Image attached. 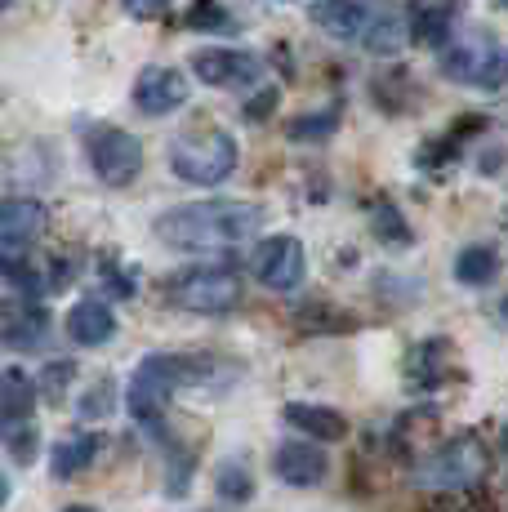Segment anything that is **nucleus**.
Wrapping results in <instances>:
<instances>
[{
    "label": "nucleus",
    "instance_id": "nucleus-3",
    "mask_svg": "<svg viewBox=\"0 0 508 512\" xmlns=\"http://www.w3.org/2000/svg\"><path fill=\"white\" fill-rule=\"evenodd\" d=\"M170 170L192 187H219L237 170V139L228 130H214V125L183 130L170 143Z\"/></svg>",
    "mask_w": 508,
    "mask_h": 512
},
{
    "label": "nucleus",
    "instance_id": "nucleus-7",
    "mask_svg": "<svg viewBox=\"0 0 508 512\" xmlns=\"http://www.w3.org/2000/svg\"><path fill=\"white\" fill-rule=\"evenodd\" d=\"M250 272H254V281L268 285V290H277V294L299 290V281H304V272H308L304 241H299V236H286V232L263 236L250 254Z\"/></svg>",
    "mask_w": 508,
    "mask_h": 512
},
{
    "label": "nucleus",
    "instance_id": "nucleus-16",
    "mask_svg": "<svg viewBox=\"0 0 508 512\" xmlns=\"http://www.w3.org/2000/svg\"><path fill=\"white\" fill-rule=\"evenodd\" d=\"M36 410V379L27 370H0V423H27Z\"/></svg>",
    "mask_w": 508,
    "mask_h": 512
},
{
    "label": "nucleus",
    "instance_id": "nucleus-35",
    "mask_svg": "<svg viewBox=\"0 0 508 512\" xmlns=\"http://www.w3.org/2000/svg\"><path fill=\"white\" fill-rule=\"evenodd\" d=\"M504 441H508V437H504Z\"/></svg>",
    "mask_w": 508,
    "mask_h": 512
},
{
    "label": "nucleus",
    "instance_id": "nucleus-19",
    "mask_svg": "<svg viewBox=\"0 0 508 512\" xmlns=\"http://www.w3.org/2000/svg\"><path fill=\"white\" fill-rule=\"evenodd\" d=\"M50 330V317H45L41 308H27V303H18L14 312H5L0 317V334H5V343H41V334Z\"/></svg>",
    "mask_w": 508,
    "mask_h": 512
},
{
    "label": "nucleus",
    "instance_id": "nucleus-15",
    "mask_svg": "<svg viewBox=\"0 0 508 512\" xmlns=\"http://www.w3.org/2000/svg\"><path fill=\"white\" fill-rule=\"evenodd\" d=\"M286 423L299 432H308L312 441H344L348 437V419L330 406H308V401H290Z\"/></svg>",
    "mask_w": 508,
    "mask_h": 512
},
{
    "label": "nucleus",
    "instance_id": "nucleus-10",
    "mask_svg": "<svg viewBox=\"0 0 508 512\" xmlns=\"http://www.w3.org/2000/svg\"><path fill=\"white\" fill-rule=\"evenodd\" d=\"M326 468V455L312 441H281L277 455H272V472L286 486H317V481H326Z\"/></svg>",
    "mask_w": 508,
    "mask_h": 512
},
{
    "label": "nucleus",
    "instance_id": "nucleus-28",
    "mask_svg": "<svg viewBox=\"0 0 508 512\" xmlns=\"http://www.w3.org/2000/svg\"><path fill=\"white\" fill-rule=\"evenodd\" d=\"M277 98H281V90H259V94H254L250 103H246V107H241V116H246V121H254V125H259V121H268V116L277 112Z\"/></svg>",
    "mask_w": 508,
    "mask_h": 512
},
{
    "label": "nucleus",
    "instance_id": "nucleus-13",
    "mask_svg": "<svg viewBox=\"0 0 508 512\" xmlns=\"http://www.w3.org/2000/svg\"><path fill=\"white\" fill-rule=\"evenodd\" d=\"M406 27H410V41L424 45V49H446L451 45V32H455V9L446 0H433V5H415L406 14Z\"/></svg>",
    "mask_w": 508,
    "mask_h": 512
},
{
    "label": "nucleus",
    "instance_id": "nucleus-22",
    "mask_svg": "<svg viewBox=\"0 0 508 512\" xmlns=\"http://www.w3.org/2000/svg\"><path fill=\"white\" fill-rule=\"evenodd\" d=\"M410 374H415L424 388L442 383L446 379V339H428L424 348H415V357H410Z\"/></svg>",
    "mask_w": 508,
    "mask_h": 512
},
{
    "label": "nucleus",
    "instance_id": "nucleus-5",
    "mask_svg": "<svg viewBox=\"0 0 508 512\" xmlns=\"http://www.w3.org/2000/svg\"><path fill=\"white\" fill-rule=\"evenodd\" d=\"M486 459L491 455H486L482 437H477V432H464V437L446 441V446L419 468V481H428V486H437V490H468L482 481Z\"/></svg>",
    "mask_w": 508,
    "mask_h": 512
},
{
    "label": "nucleus",
    "instance_id": "nucleus-4",
    "mask_svg": "<svg viewBox=\"0 0 508 512\" xmlns=\"http://www.w3.org/2000/svg\"><path fill=\"white\" fill-rule=\"evenodd\" d=\"M165 299L197 317H223L241 308V277L228 268H188L165 285Z\"/></svg>",
    "mask_w": 508,
    "mask_h": 512
},
{
    "label": "nucleus",
    "instance_id": "nucleus-31",
    "mask_svg": "<svg viewBox=\"0 0 508 512\" xmlns=\"http://www.w3.org/2000/svg\"><path fill=\"white\" fill-rule=\"evenodd\" d=\"M9 504V481H5V472H0V508Z\"/></svg>",
    "mask_w": 508,
    "mask_h": 512
},
{
    "label": "nucleus",
    "instance_id": "nucleus-17",
    "mask_svg": "<svg viewBox=\"0 0 508 512\" xmlns=\"http://www.w3.org/2000/svg\"><path fill=\"white\" fill-rule=\"evenodd\" d=\"M99 459V437L94 432H85V437H67L54 446V459H50V472L58 481L63 477H76V472H85Z\"/></svg>",
    "mask_w": 508,
    "mask_h": 512
},
{
    "label": "nucleus",
    "instance_id": "nucleus-6",
    "mask_svg": "<svg viewBox=\"0 0 508 512\" xmlns=\"http://www.w3.org/2000/svg\"><path fill=\"white\" fill-rule=\"evenodd\" d=\"M85 152H90L94 174H99L107 187L134 183L139 179V170H143V143L134 139L130 130H116V125H99V130H90Z\"/></svg>",
    "mask_w": 508,
    "mask_h": 512
},
{
    "label": "nucleus",
    "instance_id": "nucleus-14",
    "mask_svg": "<svg viewBox=\"0 0 508 512\" xmlns=\"http://www.w3.org/2000/svg\"><path fill=\"white\" fill-rule=\"evenodd\" d=\"M67 334H72L81 348H99L116 334V317L103 299H81L72 312H67Z\"/></svg>",
    "mask_w": 508,
    "mask_h": 512
},
{
    "label": "nucleus",
    "instance_id": "nucleus-26",
    "mask_svg": "<svg viewBox=\"0 0 508 512\" xmlns=\"http://www.w3.org/2000/svg\"><path fill=\"white\" fill-rule=\"evenodd\" d=\"M504 81H508V49H491V58H486L477 85H482V90H500Z\"/></svg>",
    "mask_w": 508,
    "mask_h": 512
},
{
    "label": "nucleus",
    "instance_id": "nucleus-23",
    "mask_svg": "<svg viewBox=\"0 0 508 512\" xmlns=\"http://www.w3.org/2000/svg\"><path fill=\"white\" fill-rule=\"evenodd\" d=\"M339 107H326V112H317V116H295V121H290V139L295 143H321V139H330V134L339 130Z\"/></svg>",
    "mask_w": 508,
    "mask_h": 512
},
{
    "label": "nucleus",
    "instance_id": "nucleus-25",
    "mask_svg": "<svg viewBox=\"0 0 508 512\" xmlns=\"http://www.w3.org/2000/svg\"><path fill=\"white\" fill-rule=\"evenodd\" d=\"M375 232H379V241H388V245H410V228H406V219L397 214V205H379V214H375Z\"/></svg>",
    "mask_w": 508,
    "mask_h": 512
},
{
    "label": "nucleus",
    "instance_id": "nucleus-18",
    "mask_svg": "<svg viewBox=\"0 0 508 512\" xmlns=\"http://www.w3.org/2000/svg\"><path fill=\"white\" fill-rule=\"evenodd\" d=\"M495 272H500V254L491 245H464L455 254V281L464 285H491Z\"/></svg>",
    "mask_w": 508,
    "mask_h": 512
},
{
    "label": "nucleus",
    "instance_id": "nucleus-30",
    "mask_svg": "<svg viewBox=\"0 0 508 512\" xmlns=\"http://www.w3.org/2000/svg\"><path fill=\"white\" fill-rule=\"evenodd\" d=\"M107 410H112V383H107V379H103V383H99V388H94V392H90V397H85V401H81V415H85V419H94V415H99V419H103V415H107Z\"/></svg>",
    "mask_w": 508,
    "mask_h": 512
},
{
    "label": "nucleus",
    "instance_id": "nucleus-21",
    "mask_svg": "<svg viewBox=\"0 0 508 512\" xmlns=\"http://www.w3.org/2000/svg\"><path fill=\"white\" fill-rule=\"evenodd\" d=\"M183 23H188L192 32H237L232 9L219 5V0H192L188 14H183Z\"/></svg>",
    "mask_w": 508,
    "mask_h": 512
},
{
    "label": "nucleus",
    "instance_id": "nucleus-12",
    "mask_svg": "<svg viewBox=\"0 0 508 512\" xmlns=\"http://www.w3.org/2000/svg\"><path fill=\"white\" fill-rule=\"evenodd\" d=\"M308 18L326 36H335V41H357V36L366 32V23H370V14H366L361 0H312Z\"/></svg>",
    "mask_w": 508,
    "mask_h": 512
},
{
    "label": "nucleus",
    "instance_id": "nucleus-9",
    "mask_svg": "<svg viewBox=\"0 0 508 512\" xmlns=\"http://www.w3.org/2000/svg\"><path fill=\"white\" fill-rule=\"evenodd\" d=\"M263 63L246 49H201L192 54V76L205 81L210 90H237V85H254Z\"/></svg>",
    "mask_w": 508,
    "mask_h": 512
},
{
    "label": "nucleus",
    "instance_id": "nucleus-2",
    "mask_svg": "<svg viewBox=\"0 0 508 512\" xmlns=\"http://www.w3.org/2000/svg\"><path fill=\"white\" fill-rule=\"evenodd\" d=\"M201 374H205V361H197V357H170V352H156V357H148L139 370H134L125 406H130V415L139 419L148 432H161L170 397L179 388H192Z\"/></svg>",
    "mask_w": 508,
    "mask_h": 512
},
{
    "label": "nucleus",
    "instance_id": "nucleus-1",
    "mask_svg": "<svg viewBox=\"0 0 508 512\" xmlns=\"http://www.w3.org/2000/svg\"><path fill=\"white\" fill-rule=\"evenodd\" d=\"M263 228V210L250 201H192V205H174L161 219L152 223V232L161 236L170 250H188V254H214L241 245L246 236Z\"/></svg>",
    "mask_w": 508,
    "mask_h": 512
},
{
    "label": "nucleus",
    "instance_id": "nucleus-27",
    "mask_svg": "<svg viewBox=\"0 0 508 512\" xmlns=\"http://www.w3.org/2000/svg\"><path fill=\"white\" fill-rule=\"evenodd\" d=\"M121 5H125V14L139 18V23H161L174 0H121Z\"/></svg>",
    "mask_w": 508,
    "mask_h": 512
},
{
    "label": "nucleus",
    "instance_id": "nucleus-8",
    "mask_svg": "<svg viewBox=\"0 0 508 512\" xmlns=\"http://www.w3.org/2000/svg\"><path fill=\"white\" fill-rule=\"evenodd\" d=\"M188 98H192V85L179 67H161V63L143 67L139 81H134V107H139L143 116H170V112H179Z\"/></svg>",
    "mask_w": 508,
    "mask_h": 512
},
{
    "label": "nucleus",
    "instance_id": "nucleus-34",
    "mask_svg": "<svg viewBox=\"0 0 508 512\" xmlns=\"http://www.w3.org/2000/svg\"><path fill=\"white\" fill-rule=\"evenodd\" d=\"M504 312H508V303H504Z\"/></svg>",
    "mask_w": 508,
    "mask_h": 512
},
{
    "label": "nucleus",
    "instance_id": "nucleus-29",
    "mask_svg": "<svg viewBox=\"0 0 508 512\" xmlns=\"http://www.w3.org/2000/svg\"><path fill=\"white\" fill-rule=\"evenodd\" d=\"M72 361H54L50 370H45V397L50 401H63V388H67V379H72Z\"/></svg>",
    "mask_w": 508,
    "mask_h": 512
},
{
    "label": "nucleus",
    "instance_id": "nucleus-20",
    "mask_svg": "<svg viewBox=\"0 0 508 512\" xmlns=\"http://www.w3.org/2000/svg\"><path fill=\"white\" fill-rule=\"evenodd\" d=\"M361 41H366L370 54H379V58H393L397 49H402V45L410 41V27H406V18L384 14V18H375V23H366V32H361Z\"/></svg>",
    "mask_w": 508,
    "mask_h": 512
},
{
    "label": "nucleus",
    "instance_id": "nucleus-32",
    "mask_svg": "<svg viewBox=\"0 0 508 512\" xmlns=\"http://www.w3.org/2000/svg\"><path fill=\"white\" fill-rule=\"evenodd\" d=\"M63 512H99V508H85V504H76V508H63Z\"/></svg>",
    "mask_w": 508,
    "mask_h": 512
},
{
    "label": "nucleus",
    "instance_id": "nucleus-24",
    "mask_svg": "<svg viewBox=\"0 0 508 512\" xmlns=\"http://www.w3.org/2000/svg\"><path fill=\"white\" fill-rule=\"evenodd\" d=\"M219 495L228 499V504H246V499L254 495L250 472L237 468V464H223V468H219Z\"/></svg>",
    "mask_w": 508,
    "mask_h": 512
},
{
    "label": "nucleus",
    "instance_id": "nucleus-33",
    "mask_svg": "<svg viewBox=\"0 0 508 512\" xmlns=\"http://www.w3.org/2000/svg\"><path fill=\"white\" fill-rule=\"evenodd\" d=\"M9 5H14V0H0V14H5V9H9Z\"/></svg>",
    "mask_w": 508,
    "mask_h": 512
},
{
    "label": "nucleus",
    "instance_id": "nucleus-11",
    "mask_svg": "<svg viewBox=\"0 0 508 512\" xmlns=\"http://www.w3.org/2000/svg\"><path fill=\"white\" fill-rule=\"evenodd\" d=\"M45 205L32 201V196H5L0 201V245H9V250H18V245L36 241V236L45 232Z\"/></svg>",
    "mask_w": 508,
    "mask_h": 512
}]
</instances>
